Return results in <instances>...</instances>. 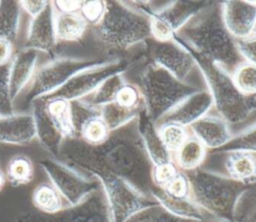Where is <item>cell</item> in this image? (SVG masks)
I'll return each instance as SVG.
<instances>
[{"instance_id":"1","label":"cell","mask_w":256,"mask_h":222,"mask_svg":"<svg viewBox=\"0 0 256 222\" xmlns=\"http://www.w3.org/2000/svg\"><path fill=\"white\" fill-rule=\"evenodd\" d=\"M60 156L69 165L77 166L91 177L99 172L113 174L148 195L154 188L151 176L153 165L139 137L136 119L112 131L99 146L87 145L78 138L67 139Z\"/></svg>"},{"instance_id":"2","label":"cell","mask_w":256,"mask_h":222,"mask_svg":"<svg viewBox=\"0 0 256 222\" xmlns=\"http://www.w3.org/2000/svg\"><path fill=\"white\" fill-rule=\"evenodd\" d=\"M174 39L230 75L245 62L239 53L236 40L223 21L221 2H209L178 32Z\"/></svg>"},{"instance_id":"3","label":"cell","mask_w":256,"mask_h":222,"mask_svg":"<svg viewBox=\"0 0 256 222\" xmlns=\"http://www.w3.org/2000/svg\"><path fill=\"white\" fill-rule=\"evenodd\" d=\"M191 53L212 96L213 110L231 126L233 136L256 124V96L243 94L232 75L213 62Z\"/></svg>"},{"instance_id":"4","label":"cell","mask_w":256,"mask_h":222,"mask_svg":"<svg viewBox=\"0 0 256 222\" xmlns=\"http://www.w3.org/2000/svg\"><path fill=\"white\" fill-rule=\"evenodd\" d=\"M185 173L190 183L191 198L210 219L235 222L238 202L248 185L203 167Z\"/></svg>"},{"instance_id":"5","label":"cell","mask_w":256,"mask_h":222,"mask_svg":"<svg viewBox=\"0 0 256 222\" xmlns=\"http://www.w3.org/2000/svg\"><path fill=\"white\" fill-rule=\"evenodd\" d=\"M135 85L140 90L144 111L155 124L185 98L201 90L180 81L152 62L138 74Z\"/></svg>"},{"instance_id":"6","label":"cell","mask_w":256,"mask_h":222,"mask_svg":"<svg viewBox=\"0 0 256 222\" xmlns=\"http://www.w3.org/2000/svg\"><path fill=\"white\" fill-rule=\"evenodd\" d=\"M106 12L95 26L99 40L109 48L127 50L151 39L150 18L130 8L124 1H106Z\"/></svg>"},{"instance_id":"7","label":"cell","mask_w":256,"mask_h":222,"mask_svg":"<svg viewBox=\"0 0 256 222\" xmlns=\"http://www.w3.org/2000/svg\"><path fill=\"white\" fill-rule=\"evenodd\" d=\"M103 191L111 222H130L140 213L158 206L155 199L124 179L106 172L93 175Z\"/></svg>"},{"instance_id":"8","label":"cell","mask_w":256,"mask_h":222,"mask_svg":"<svg viewBox=\"0 0 256 222\" xmlns=\"http://www.w3.org/2000/svg\"><path fill=\"white\" fill-rule=\"evenodd\" d=\"M106 59H78V58H56L37 68L30 83L21 93L23 105H31L35 100L48 96L77 73L96 66Z\"/></svg>"},{"instance_id":"9","label":"cell","mask_w":256,"mask_h":222,"mask_svg":"<svg viewBox=\"0 0 256 222\" xmlns=\"http://www.w3.org/2000/svg\"><path fill=\"white\" fill-rule=\"evenodd\" d=\"M150 62L168 71L182 82L206 89L202 72L192 53L177 39L160 42L149 39L144 43Z\"/></svg>"},{"instance_id":"10","label":"cell","mask_w":256,"mask_h":222,"mask_svg":"<svg viewBox=\"0 0 256 222\" xmlns=\"http://www.w3.org/2000/svg\"><path fill=\"white\" fill-rule=\"evenodd\" d=\"M39 165L68 205L82 202L100 188V183L96 178L87 177L58 159L45 158L39 162Z\"/></svg>"},{"instance_id":"11","label":"cell","mask_w":256,"mask_h":222,"mask_svg":"<svg viewBox=\"0 0 256 222\" xmlns=\"http://www.w3.org/2000/svg\"><path fill=\"white\" fill-rule=\"evenodd\" d=\"M14 222H111V219L100 186L76 205L63 207L54 214H45L39 211L22 212Z\"/></svg>"},{"instance_id":"12","label":"cell","mask_w":256,"mask_h":222,"mask_svg":"<svg viewBox=\"0 0 256 222\" xmlns=\"http://www.w3.org/2000/svg\"><path fill=\"white\" fill-rule=\"evenodd\" d=\"M128 63L122 59H106L102 63L85 69L68 80L60 89L48 95L59 97L69 102L81 100L94 92L109 77L125 73Z\"/></svg>"},{"instance_id":"13","label":"cell","mask_w":256,"mask_h":222,"mask_svg":"<svg viewBox=\"0 0 256 222\" xmlns=\"http://www.w3.org/2000/svg\"><path fill=\"white\" fill-rule=\"evenodd\" d=\"M208 4L206 1H171L167 7L150 17L151 39L160 42L173 40Z\"/></svg>"},{"instance_id":"14","label":"cell","mask_w":256,"mask_h":222,"mask_svg":"<svg viewBox=\"0 0 256 222\" xmlns=\"http://www.w3.org/2000/svg\"><path fill=\"white\" fill-rule=\"evenodd\" d=\"M221 10L225 26L235 40H242L253 34L256 1H223Z\"/></svg>"},{"instance_id":"15","label":"cell","mask_w":256,"mask_h":222,"mask_svg":"<svg viewBox=\"0 0 256 222\" xmlns=\"http://www.w3.org/2000/svg\"><path fill=\"white\" fill-rule=\"evenodd\" d=\"M189 131L208 151L221 149L233 138L231 126L213 109L193 123L189 127Z\"/></svg>"},{"instance_id":"16","label":"cell","mask_w":256,"mask_h":222,"mask_svg":"<svg viewBox=\"0 0 256 222\" xmlns=\"http://www.w3.org/2000/svg\"><path fill=\"white\" fill-rule=\"evenodd\" d=\"M58 41L55 32V11L52 1H48L46 7L35 17L31 18L26 47L38 52L51 53L57 46Z\"/></svg>"},{"instance_id":"17","label":"cell","mask_w":256,"mask_h":222,"mask_svg":"<svg viewBox=\"0 0 256 222\" xmlns=\"http://www.w3.org/2000/svg\"><path fill=\"white\" fill-rule=\"evenodd\" d=\"M213 109L212 96L208 89H201L180 102L174 109L165 115L156 125L172 122L189 128L197 120Z\"/></svg>"},{"instance_id":"18","label":"cell","mask_w":256,"mask_h":222,"mask_svg":"<svg viewBox=\"0 0 256 222\" xmlns=\"http://www.w3.org/2000/svg\"><path fill=\"white\" fill-rule=\"evenodd\" d=\"M39 52L25 47L16 52L9 63V91L13 103L30 83L38 66Z\"/></svg>"},{"instance_id":"19","label":"cell","mask_w":256,"mask_h":222,"mask_svg":"<svg viewBox=\"0 0 256 222\" xmlns=\"http://www.w3.org/2000/svg\"><path fill=\"white\" fill-rule=\"evenodd\" d=\"M34 138L36 134L32 113L13 112L0 116V143L26 145Z\"/></svg>"},{"instance_id":"20","label":"cell","mask_w":256,"mask_h":222,"mask_svg":"<svg viewBox=\"0 0 256 222\" xmlns=\"http://www.w3.org/2000/svg\"><path fill=\"white\" fill-rule=\"evenodd\" d=\"M136 126L144 150L153 166L173 161V155L164 146L157 125L148 117L143 108L136 117Z\"/></svg>"},{"instance_id":"21","label":"cell","mask_w":256,"mask_h":222,"mask_svg":"<svg viewBox=\"0 0 256 222\" xmlns=\"http://www.w3.org/2000/svg\"><path fill=\"white\" fill-rule=\"evenodd\" d=\"M31 107L35 124V134L40 145L54 158L60 156L63 143L66 140L65 137L46 113L40 99L35 100L31 104Z\"/></svg>"},{"instance_id":"22","label":"cell","mask_w":256,"mask_h":222,"mask_svg":"<svg viewBox=\"0 0 256 222\" xmlns=\"http://www.w3.org/2000/svg\"><path fill=\"white\" fill-rule=\"evenodd\" d=\"M217 152L222 156L221 174L244 185L256 183V154L241 151Z\"/></svg>"},{"instance_id":"23","label":"cell","mask_w":256,"mask_h":222,"mask_svg":"<svg viewBox=\"0 0 256 222\" xmlns=\"http://www.w3.org/2000/svg\"><path fill=\"white\" fill-rule=\"evenodd\" d=\"M151 196L155 199L161 208L177 217L198 222L210 220L209 216L193 201L191 197H172L166 194L162 189L156 187L153 188Z\"/></svg>"},{"instance_id":"24","label":"cell","mask_w":256,"mask_h":222,"mask_svg":"<svg viewBox=\"0 0 256 222\" xmlns=\"http://www.w3.org/2000/svg\"><path fill=\"white\" fill-rule=\"evenodd\" d=\"M40 100L43 103L46 113L65 139L77 138L72 120L71 102L52 96H45L40 98Z\"/></svg>"},{"instance_id":"25","label":"cell","mask_w":256,"mask_h":222,"mask_svg":"<svg viewBox=\"0 0 256 222\" xmlns=\"http://www.w3.org/2000/svg\"><path fill=\"white\" fill-rule=\"evenodd\" d=\"M208 152V149L190 134L187 140L173 154V161L179 170L189 172L202 167Z\"/></svg>"},{"instance_id":"26","label":"cell","mask_w":256,"mask_h":222,"mask_svg":"<svg viewBox=\"0 0 256 222\" xmlns=\"http://www.w3.org/2000/svg\"><path fill=\"white\" fill-rule=\"evenodd\" d=\"M87 27L88 24L79 13L61 14L55 12V32L58 42L80 40L85 34Z\"/></svg>"},{"instance_id":"27","label":"cell","mask_w":256,"mask_h":222,"mask_svg":"<svg viewBox=\"0 0 256 222\" xmlns=\"http://www.w3.org/2000/svg\"><path fill=\"white\" fill-rule=\"evenodd\" d=\"M32 202L37 211L45 214H54L65 207L62 196L50 182H44L35 187Z\"/></svg>"},{"instance_id":"28","label":"cell","mask_w":256,"mask_h":222,"mask_svg":"<svg viewBox=\"0 0 256 222\" xmlns=\"http://www.w3.org/2000/svg\"><path fill=\"white\" fill-rule=\"evenodd\" d=\"M21 16L19 1H0V38L14 43L16 40Z\"/></svg>"},{"instance_id":"29","label":"cell","mask_w":256,"mask_h":222,"mask_svg":"<svg viewBox=\"0 0 256 222\" xmlns=\"http://www.w3.org/2000/svg\"><path fill=\"white\" fill-rule=\"evenodd\" d=\"M124 74L125 73H119L109 77L94 92L81 100L98 109L108 103L114 102L119 88L126 81Z\"/></svg>"},{"instance_id":"30","label":"cell","mask_w":256,"mask_h":222,"mask_svg":"<svg viewBox=\"0 0 256 222\" xmlns=\"http://www.w3.org/2000/svg\"><path fill=\"white\" fill-rule=\"evenodd\" d=\"M111 131L100 114L88 118L79 128L77 138L87 145L99 146L110 136Z\"/></svg>"},{"instance_id":"31","label":"cell","mask_w":256,"mask_h":222,"mask_svg":"<svg viewBox=\"0 0 256 222\" xmlns=\"http://www.w3.org/2000/svg\"><path fill=\"white\" fill-rule=\"evenodd\" d=\"M34 175V167L31 159L22 154L13 156L7 163L6 177L12 186L28 184Z\"/></svg>"},{"instance_id":"32","label":"cell","mask_w":256,"mask_h":222,"mask_svg":"<svg viewBox=\"0 0 256 222\" xmlns=\"http://www.w3.org/2000/svg\"><path fill=\"white\" fill-rule=\"evenodd\" d=\"M99 109L102 119L111 132L120 129L135 120L140 111L126 109L117 104L115 101L108 103Z\"/></svg>"},{"instance_id":"33","label":"cell","mask_w":256,"mask_h":222,"mask_svg":"<svg viewBox=\"0 0 256 222\" xmlns=\"http://www.w3.org/2000/svg\"><path fill=\"white\" fill-rule=\"evenodd\" d=\"M157 128L164 146L172 155L190 136L189 128L172 122L158 124Z\"/></svg>"},{"instance_id":"34","label":"cell","mask_w":256,"mask_h":222,"mask_svg":"<svg viewBox=\"0 0 256 222\" xmlns=\"http://www.w3.org/2000/svg\"><path fill=\"white\" fill-rule=\"evenodd\" d=\"M237 88L245 95L256 96V66L247 62L240 64L232 74Z\"/></svg>"},{"instance_id":"35","label":"cell","mask_w":256,"mask_h":222,"mask_svg":"<svg viewBox=\"0 0 256 222\" xmlns=\"http://www.w3.org/2000/svg\"><path fill=\"white\" fill-rule=\"evenodd\" d=\"M216 151H241L256 154V124L234 135L224 147Z\"/></svg>"},{"instance_id":"36","label":"cell","mask_w":256,"mask_h":222,"mask_svg":"<svg viewBox=\"0 0 256 222\" xmlns=\"http://www.w3.org/2000/svg\"><path fill=\"white\" fill-rule=\"evenodd\" d=\"M235 222H256V183L242 194L237 205Z\"/></svg>"},{"instance_id":"37","label":"cell","mask_w":256,"mask_h":222,"mask_svg":"<svg viewBox=\"0 0 256 222\" xmlns=\"http://www.w3.org/2000/svg\"><path fill=\"white\" fill-rule=\"evenodd\" d=\"M115 102L129 110H140L143 108L142 97L139 88L129 81H125L119 88Z\"/></svg>"},{"instance_id":"38","label":"cell","mask_w":256,"mask_h":222,"mask_svg":"<svg viewBox=\"0 0 256 222\" xmlns=\"http://www.w3.org/2000/svg\"><path fill=\"white\" fill-rule=\"evenodd\" d=\"M107 2L103 0L82 1L79 14L88 25L97 26L104 17Z\"/></svg>"},{"instance_id":"39","label":"cell","mask_w":256,"mask_h":222,"mask_svg":"<svg viewBox=\"0 0 256 222\" xmlns=\"http://www.w3.org/2000/svg\"><path fill=\"white\" fill-rule=\"evenodd\" d=\"M130 222H198V221L187 220V219L177 217L167 212L166 210H164L158 205L140 213L139 215L134 217Z\"/></svg>"},{"instance_id":"40","label":"cell","mask_w":256,"mask_h":222,"mask_svg":"<svg viewBox=\"0 0 256 222\" xmlns=\"http://www.w3.org/2000/svg\"><path fill=\"white\" fill-rule=\"evenodd\" d=\"M179 168L174 161L161 163L152 167V182L156 188H164L178 173Z\"/></svg>"},{"instance_id":"41","label":"cell","mask_w":256,"mask_h":222,"mask_svg":"<svg viewBox=\"0 0 256 222\" xmlns=\"http://www.w3.org/2000/svg\"><path fill=\"white\" fill-rule=\"evenodd\" d=\"M9 64L0 66V114L9 115L14 112L13 101L9 91Z\"/></svg>"},{"instance_id":"42","label":"cell","mask_w":256,"mask_h":222,"mask_svg":"<svg viewBox=\"0 0 256 222\" xmlns=\"http://www.w3.org/2000/svg\"><path fill=\"white\" fill-rule=\"evenodd\" d=\"M162 190L176 198H189L191 197V189L189 179L185 172L179 171V173L164 187Z\"/></svg>"},{"instance_id":"43","label":"cell","mask_w":256,"mask_h":222,"mask_svg":"<svg viewBox=\"0 0 256 222\" xmlns=\"http://www.w3.org/2000/svg\"><path fill=\"white\" fill-rule=\"evenodd\" d=\"M237 47L243 60L256 66V35L242 40H236Z\"/></svg>"},{"instance_id":"44","label":"cell","mask_w":256,"mask_h":222,"mask_svg":"<svg viewBox=\"0 0 256 222\" xmlns=\"http://www.w3.org/2000/svg\"><path fill=\"white\" fill-rule=\"evenodd\" d=\"M53 8L56 13L73 14L79 13L82 1L79 0H56L52 1Z\"/></svg>"},{"instance_id":"45","label":"cell","mask_w":256,"mask_h":222,"mask_svg":"<svg viewBox=\"0 0 256 222\" xmlns=\"http://www.w3.org/2000/svg\"><path fill=\"white\" fill-rule=\"evenodd\" d=\"M46 0H24L19 1L21 11L27 13L31 18L38 15L47 5Z\"/></svg>"},{"instance_id":"46","label":"cell","mask_w":256,"mask_h":222,"mask_svg":"<svg viewBox=\"0 0 256 222\" xmlns=\"http://www.w3.org/2000/svg\"><path fill=\"white\" fill-rule=\"evenodd\" d=\"M13 44L5 38H0V66L8 65L13 57Z\"/></svg>"},{"instance_id":"47","label":"cell","mask_w":256,"mask_h":222,"mask_svg":"<svg viewBox=\"0 0 256 222\" xmlns=\"http://www.w3.org/2000/svg\"><path fill=\"white\" fill-rule=\"evenodd\" d=\"M4 183H5V177H4V174L2 173V171L0 170V191L2 190V188L4 186Z\"/></svg>"},{"instance_id":"48","label":"cell","mask_w":256,"mask_h":222,"mask_svg":"<svg viewBox=\"0 0 256 222\" xmlns=\"http://www.w3.org/2000/svg\"><path fill=\"white\" fill-rule=\"evenodd\" d=\"M203 222H223V221H219V220H215V219H210V220H206Z\"/></svg>"},{"instance_id":"49","label":"cell","mask_w":256,"mask_h":222,"mask_svg":"<svg viewBox=\"0 0 256 222\" xmlns=\"http://www.w3.org/2000/svg\"><path fill=\"white\" fill-rule=\"evenodd\" d=\"M252 35H256V22H255V26H254V30H253V34Z\"/></svg>"},{"instance_id":"50","label":"cell","mask_w":256,"mask_h":222,"mask_svg":"<svg viewBox=\"0 0 256 222\" xmlns=\"http://www.w3.org/2000/svg\"><path fill=\"white\" fill-rule=\"evenodd\" d=\"M0 116H1V114H0Z\"/></svg>"}]
</instances>
